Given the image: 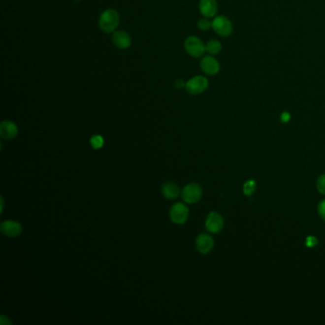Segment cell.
Listing matches in <instances>:
<instances>
[{
  "label": "cell",
  "instance_id": "6da1fadb",
  "mask_svg": "<svg viewBox=\"0 0 325 325\" xmlns=\"http://www.w3.org/2000/svg\"><path fill=\"white\" fill-rule=\"evenodd\" d=\"M119 14L114 9H108L104 11L99 16L98 26L106 33H113L116 32L119 24Z\"/></svg>",
  "mask_w": 325,
  "mask_h": 325
},
{
  "label": "cell",
  "instance_id": "7a4b0ae2",
  "mask_svg": "<svg viewBox=\"0 0 325 325\" xmlns=\"http://www.w3.org/2000/svg\"><path fill=\"white\" fill-rule=\"evenodd\" d=\"M184 48L186 53L195 59L203 57L206 52L205 44L199 37L195 35H190L186 38L184 42Z\"/></svg>",
  "mask_w": 325,
  "mask_h": 325
},
{
  "label": "cell",
  "instance_id": "3957f363",
  "mask_svg": "<svg viewBox=\"0 0 325 325\" xmlns=\"http://www.w3.org/2000/svg\"><path fill=\"white\" fill-rule=\"evenodd\" d=\"M212 29L222 37H228L233 32L232 21L225 15H216L212 21Z\"/></svg>",
  "mask_w": 325,
  "mask_h": 325
},
{
  "label": "cell",
  "instance_id": "277c9868",
  "mask_svg": "<svg viewBox=\"0 0 325 325\" xmlns=\"http://www.w3.org/2000/svg\"><path fill=\"white\" fill-rule=\"evenodd\" d=\"M202 195H203V190H202L201 186L198 185L197 183L187 184L181 192V196H182L183 201L188 204L197 203L201 199Z\"/></svg>",
  "mask_w": 325,
  "mask_h": 325
},
{
  "label": "cell",
  "instance_id": "5b68a950",
  "mask_svg": "<svg viewBox=\"0 0 325 325\" xmlns=\"http://www.w3.org/2000/svg\"><path fill=\"white\" fill-rule=\"evenodd\" d=\"M209 87V80L203 75H195L186 82V92L191 96L204 93Z\"/></svg>",
  "mask_w": 325,
  "mask_h": 325
},
{
  "label": "cell",
  "instance_id": "8992f818",
  "mask_svg": "<svg viewBox=\"0 0 325 325\" xmlns=\"http://www.w3.org/2000/svg\"><path fill=\"white\" fill-rule=\"evenodd\" d=\"M170 219L176 224H184L189 218V209L184 203L177 202L173 204L170 209Z\"/></svg>",
  "mask_w": 325,
  "mask_h": 325
},
{
  "label": "cell",
  "instance_id": "52a82bcc",
  "mask_svg": "<svg viewBox=\"0 0 325 325\" xmlns=\"http://www.w3.org/2000/svg\"><path fill=\"white\" fill-rule=\"evenodd\" d=\"M205 227L210 234H219L223 230L224 220L218 212H211L205 220Z\"/></svg>",
  "mask_w": 325,
  "mask_h": 325
},
{
  "label": "cell",
  "instance_id": "ba28073f",
  "mask_svg": "<svg viewBox=\"0 0 325 325\" xmlns=\"http://www.w3.org/2000/svg\"><path fill=\"white\" fill-rule=\"evenodd\" d=\"M200 69L207 75H216L221 71V64L214 56H204L200 60Z\"/></svg>",
  "mask_w": 325,
  "mask_h": 325
},
{
  "label": "cell",
  "instance_id": "9c48e42d",
  "mask_svg": "<svg viewBox=\"0 0 325 325\" xmlns=\"http://www.w3.org/2000/svg\"><path fill=\"white\" fill-rule=\"evenodd\" d=\"M214 239L206 233H201L195 238V249L200 254L207 255L214 249Z\"/></svg>",
  "mask_w": 325,
  "mask_h": 325
},
{
  "label": "cell",
  "instance_id": "30bf717a",
  "mask_svg": "<svg viewBox=\"0 0 325 325\" xmlns=\"http://www.w3.org/2000/svg\"><path fill=\"white\" fill-rule=\"evenodd\" d=\"M0 230L3 235L9 237H15L20 236L22 233V226L18 222L15 221H5L0 225Z\"/></svg>",
  "mask_w": 325,
  "mask_h": 325
},
{
  "label": "cell",
  "instance_id": "8fae6325",
  "mask_svg": "<svg viewBox=\"0 0 325 325\" xmlns=\"http://www.w3.org/2000/svg\"><path fill=\"white\" fill-rule=\"evenodd\" d=\"M198 9L204 17H215L218 14L219 5L217 0H199Z\"/></svg>",
  "mask_w": 325,
  "mask_h": 325
},
{
  "label": "cell",
  "instance_id": "7c38bea8",
  "mask_svg": "<svg viewBox=\"0 0 325 325\" xmlns=\"http://www.w3.org/2000/svg\"><path fill=\"white\" fill-rule=\"evenodd\" d=\"M112 40L114 45L121 50L128 49L132 45L131 36L125 31H116L113 32Z\"/></svg>",
  "mask_w": 325,
  "mask_h": 325
},
{
  "label": "cell",
  "instance_id": "4fadbf2b",
  "mask_svg": "<svg viewBox=\"0 0 325 325\" xmlns=\"http://www.w3.org/2000/svg\"><path fill=\"white\" fill-rule=\"evenodd\" d=\"M18 133V128L15 122L3 120L0 124V135L4 139H13Z\"/></svg>",
  "mask_w": 325,
  "mask_h": 325
},
{
  "label": "cell",
  "instance_id": "5bb4252c",
  "mask_svg": "<svg viewBox=\"0 0 325 325\" xmlns=\"http://www.w3.org/2000/svg\"><path fill=\"white\" fill-rule=\"evenodd\" d=\"M162 193L164 197L168 199H175L179 195L180 189L178 185L174 182H166L162 188Z\"/></svg>",
  "mask_w": 325,
  "mask_h": 325
},
{
  "label": "cell",
  "instance_id": "9a60e30c",
  "mask_svg": "<svg viewBox=\"0 0 325 325\" xmlns=\"http://www.w3.org/2000/svg\"><path fill=\"white\" fill-rule=\"evenodd\" d=\"M205 48H206V53L208 55L215 57V56L219 55L222 51V42L217 39H211V40L207 41Z\"/></svg>",
  "mask_w": 325,
  "mask_h": 325
},
{
  "label": "cell",
  "instance_id": "2e32d148",
  "mask_svg": "<svg viewBox=\"0 0 325 325\" xmlns=\"http://www.w3.org/2000/svg\"><path fill=\"white\" fill-rule=\"evenodd\" d=\"M256 188L257 182L254 179H249L243 185V194L246 196H251L252 195L256 192Z\"/></svg>",
  "mask_w": 325,
  "mask_h": 325
},
{
  "label": "cell",
  "instance_id": "e0dca14e",
  "mask_svg": "<svg viewBox=\"0 0 325 325\" xmlns=\"http://www.w3.org/2000/svg\"><path fill=\"white\" fill-rule=\"evenodd\" d=\"M90 144L91 146L94 148V149H100V148L103 147L104 145V139L103 137L99 134H96V135H93L90 139Z\"/></svg>",
  "mask_w": 325,
  "mask_h": 325
},
{
  "label": "cell",
  "instance_id": "ac0fdd59",
  "mask_svg": "<svg viewBox=\"0 0 325 325\" xmlns=\"http://www.w3.org/2000/svg\"><path fill=\"white\" fill-rule=\"evenodd\" d=\"M197 28L200 31H208L212 28V21L208 17H203L197 21Z\"/></svg>",
  "mask_w": 325,
  "mask_h": 325
},
{
  "label": "cell",
  "instance_id": "d6986e66",
  "mask_svg": "<svg viewBox=\"0 0 325 325\" xmlns=\"http://www.w3.org/2000/svg\"><path fill=\"white\" fill-rule=\"evenodd\" d=\"M316 186H317V190L319 191V193L325 195V174H323L318 177Z\"/></svg>",
  "mask_w": 325,
  "mask_h": 325
},
{
  "label": "cell",
  "instance_id": "ffe728a7",
  "mask_svg": "<svg viewBox=\"0 0 325 325\" xmlns=\"http://www.w3.org/2000/svg\"><path fill=\"white\" fill-rule=\"evenodd\" d=\"M317 210H318V213H319V216L321 217V219L325 222V198L318 204Z\"/></svg>",
  "mask_w": 325,
  "mask_h": 325
},
{
  "label": "cell",
  "instance_id": "44dd1931",
  "mask_svg": "<svg viewBox=\"0 0 325 325\" xmlns=\"http://www.w3.org/2000/svg\"><path fill=\"white\" fill-rule=\"evenodd\" d=\"M306 244H307L308 247H314V246H316L318 244V239L316 237H314V236H309L306 239Z\"/></svg>",
  "mask_w": 325,
  "mask_h": 325
},
{
  "label": "cell",
  "instance_id": "7402d4cb",
  "mask_svg": "<svg viewBox=\"0 0 325 325\" xmlns=\"http://www.w3.org/2000/svg\"><path fill=\"white\" fill-rule=\"evenodd\" d=\"M291 119V115L288 112H283L281 115V121L283 123H287Z\"/></svg>",
  "mask_w": 325,
  "mask_h": 325
},
{
  "label": "cell",
  "instance_id": "603a6c76",
  "mask_svg": "<svg viewBox=\"0 0 325 325\" xmlns=\"http://www.w3.org/2000/svg\"><path fill=\"white\" fill-rule=\"evenodd\" d=\"M175 86L177 89L185 88L186 82H184L182 79H177L176 82H175Z\"/></svg>",
  "mask_w": 325,
  "mask_h": 325
},
{
  "label": "cell",
  "instance_id": "cb8c5ba5",
  "mask_svg": "<svg viewBox=\"0 0 325 325\" xmlns=\"http://www.w3.org/2000/svg\"><path fill=\"white\" fill-rule=\"evenodd\" d=\"M75 1H79V0H75Z\"/></svg>",
  "mask_w": 325,
  "mask_h": 325
}]
</instances>
